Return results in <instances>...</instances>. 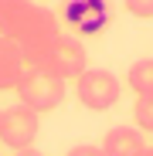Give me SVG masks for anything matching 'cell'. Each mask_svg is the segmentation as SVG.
Instances as JSON below:
<instances>
[{"instance_id": "cell-7", "label": "cell", "mask_w": 153, "mask_h": 156, "mask_svg": "<svg viewBox=\"0 0 153 156\" xmlns=\"http://www.w3.org/2000/svg\"><path fill=\"white\" fill-rule=\"evenodd\" d=\"M65 17L82 34H99L106 27V4H102V0H68L65 4Z\"/></svg>"}, {"instance_id": "cell-13", "label": "cell", "mask_w": 153, "mask_h": 156, "mask_svg": "<svg viewBox=\"0 0 153 156\" xmlns=\"http://www.w3.org/2000/svg\"><path fill=\"white\" fill-rule=\"evenodd\" d=\"M14 156H44V153L34 149V146H24V149H14Z\"/></svg>"}, {"instance_id": "cell-15", "label": "cell", "mask_w": 153, "mask_h": 156, "mask_svg": "<svg viewBox=\"0 0 153 156\" xmlns=\"http://www.w3.org/2000/svg\"><path fill=\"white\" fill-rule=\"evenodd\" d=\"M0 112H4V109H0Z\"/></svg>"}, {"instance_id": "cell-12", "label": "cell", "mask_w": 153, "mask_h": 156, "mask_svg": "<svg viewBox=\"0 0 153 156\" xmlns=\"http://www.w3.org/2000/svg\"><path fill=\"white\" fill-rule=\"evenodd\" d=\"M65 156H106V149H102V146H92V143H78V146H71Z\"/></svg>"}, {"instance_id": "cell-14", "label": "cell", "mask_w": 153, "mask_h": 156, "mask_svg": "<svg viewBox=\"0 0 153 156\" xmlns=\"http://www.w3.org/2000/svg\"><path fill=\"white\" fill-rule=\"evenodd\" d=\"M140 156H153V146H143V149H140Z\"/></svg>"}, {"instance_id": "cell-1", "label": "cell", "mask_w": 153, "mask_h": 156, "mask_svg": "<svg viewBox=\"0 0 153 156\" xmlns=\"http://www.w3.org/2000/svg\"><path fill=\"white\" fill-rule=\"evenodd\" d=\"M0 34L20 44L58 37V17L34 0H0Z\"/></svg>"}, {"instance_id": "cell-6", "label": "cell", "mask_w": 153, "mask_h": 156, "mask_svg": "<svg viewBox=\"0 0 153 156\" xmlns=\"http://www.w3.org/2000/svg\"><path fill=\"white\" fill-rule=\"evenodd\" d=\"M24 71H27V58H24L20 41L0 34V92L17 88V82H20Z\"/></svg>"}, {"instance_id": "cell-3", "label": "cell", "mask_w": 153, "mask_h": 156, "mask_svg": "<svg viewBox=\"0 0 153 156\" xmlns=\"http://www.w3.org/2000/svg\"><path fill=\"white\" fill-rule=\"evenodd\" d=\"M65 92H68L65 78H58L48 68H38V65H27V71L17 82V102L31 105L34 112H55L65 102Z\"/></svg>"}, {"instance_id": "cell-8", "label": "cell", "mask_w": 153, "mask_h": 156, "mask_svg": "<svg viewBox=\"0 0 153 156\" xmlns=\"http://www.w3.org/2000/svg\"><path fill=\"white\" fill-rule=\"evenodd\" d=\"M143 146H146V139H143L140 126H112L102 139L106 156H140Z\"/></svg>"}, {"instance_id": "cell-11", "label": "cell", "mask_w": 153, "mask_h": 156, "mask_svg": "<svg viewBox=\"0 0 153 156\" xmlns=\"http://www.w3.org/2000/svg\"><path fill=\"white\" fill-rule=\"evenodd\" d=\"M126 4V10H129L133 17H140V20H150L153 17V0H122Z\"/></svg>"}, {"instance_id": "cell-9", "label": "cell", "mask_w": 153, "mask_h": 156, "mask_svg": "<svg viewBox=\"0 0 153 156\" xmlns=\"http://www.w3.org/2000/svg\"><path fill=\"white\" fill-rule=\"evenodd\" d=\"M126 85L136 95H153V58H140L126 71Z\"/></svg>"}, {"instance_id": "cell-5", "label": "cell", "mask_w": 153, "mask_h": 156, "mask_svg": "<svg viewBox=\"0 0 153 156\" xmlns=\"http://www.w3.org/2000/svg\"><path fill=\"white\" fill-rule=\"evenodd\" d=\"M41 112H34L31 105H24V102H14L0 112V139H4L10 149H24V146H34L38 139V119Z\"/></svg>"}, {"instance_id": "cell-4", "label": "cell", "mask_w": 153, "mask_h": 156, "mask_svg": "<svg viewBox=\"0 0 153 156\" xmlns=\"http://www.w3.org/2000/svg\"><path fill=\"white\" fill-rule=\"evenodd\" d=\"M75 95H78V102L89 112H106L119 102L122 85L109 68H85L75 78Z\"/></svg>"}, {"instance_id": "cell-2", "label": "cell", "mask_w": 153, "mask_h": 156, "mask_svg": "<svg viewBox=\"0 0 153 156\" xmlns=\"http://www.w3.org/2000/svg\"><path fill=\"white\" fill-rule=\"evenodd\" d=\"M24 48V58L27 65H38V68H48L55 71L58 78H78L85 68H89V55H85V44L75 41V37H48V41H34V44H20Z\"/></svg>"}, {"instance_id": "cell-10", "label": "cell", "mask_w": 153, "mask_h": 156, "mask_svg": "<svg viewBox=\"0 0 153 156\" xmlns=\"http://www.w3.org/2000/svg\"><path fill=\"white\" fill-rule=\"evenodd\" d=\"M133 119H136V126L143 133H153V95H136Z\"/></svg>"}]
</instances>
